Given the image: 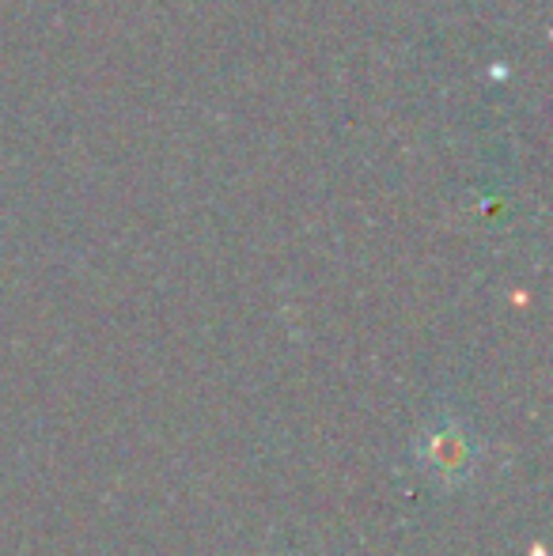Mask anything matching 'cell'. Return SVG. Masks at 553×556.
I'll use <instances>...</instances> for the list:
<instances>
[{
	"mask_svg": "<svg viewBox=\"0 0 553 556\" xmlns=\"http://www.w3.org/2000/svg\"><path fill=\"white\" fill-rule=\"evenodd\" d=\"M420 454H425L428 469L455 477V481H463L474 466V443L466 440V432L455 420H440V425L432 428V435L420 443Z\"/></svg>",
	"mask_w": 553,
	"mask_h": 556,
	"instance_id": "6da1fadb",
	"label": "cell"
}]
</instances>
